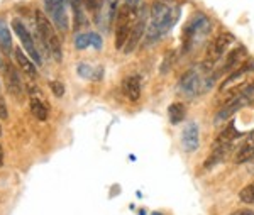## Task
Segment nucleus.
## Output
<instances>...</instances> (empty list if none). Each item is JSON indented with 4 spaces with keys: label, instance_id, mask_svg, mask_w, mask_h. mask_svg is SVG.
<instances>
[{
    "label": "nucleus",
    "instance_id": "f257e3e1",
    "mask_svg": "<svg viewBox=\"0 0 254 215\" xmlns=\"http://www.w3.org/2000/svg\"><path fill=\"white\" fill-rule=\"evenodd\" d=\"M212 29H214L212 19L203 12H195L183 29V53H188L195 46H198L210 34Z\"/></svg>",
    "mask_w": 254,
    "mask_h": 215
},
{
    "label": "nucleus",
    "instance_id": "f03ea898",
    "mask_svg": "<svg viewBox=\"0 0 254 215\" xmlns=\"http://www.w3.org/2000/svg\"><path fill=\"white\" fill-rule=\"evenodd\" d=\"M36 29H38V34H39L41 41H43V44L48 48V51L51 53V56L60 63V61L63 60L61 41L58 38V34H56L55 27H53L51 22H49V19L39 10L36 12Z\"/></svg>",
    "mask_w": 254,
    "mask_h": 215
},
{
    "label": "nucleus",
    "instance_id": "7ed1b4c3",
    "mask_svg": "<svg viewBox=\"0 0 254 215\" xmlns=\"http://www.w3.org/2000/svg\"><path fill=\"white\" fill-rule=\"evenodd\" d=\"M254 102V83H248L246 88L241 92H237L234 97H231L229 100L224 102V105L219 109V112L215 114V124H220L224 121H229L236 112H239L243 107L249 105Z\"/></svg>",
    "mask_w": 254,
    "mask_h": 215
},
{
    "label": "nucleus",
    "instance_id": "20e7f679",
    "mask_svg": "<svg viewBox=\"0 0 254 215\" xmlns=\"http://www.w3.org/2000/svg\"><path fill=\"white\" fill-rule=\"evenodd\" d=\"M180 15H182V9H180L178 5H173L170 9V12H168L166 15H163L161 19L151 20L149 26H147V29H146L147 44L156 43L159 38H163V36L166 34V32H170V29L178 22Z\"/></svg>",
    "mask_w": 254,
    "mask_h": 215
},
{
    "label": "nucleus",
    "instance_id": "39448f33",
    "mask_svg": "<svg viewBox=\"0 0 254 215\" xmlns=\"http://www.w3.org/2000/svg\"><path fill=\"white\" fill-rule=\"evenodd\" d=\"M234 41L236 38L231 32H220V34L210 43V46L207 48V56H205V61L202 63V72H208V70L214 68V65L224 56V53L227 51V48L231 46Z\"/></svg>",
    "mask_w": 254,
    "mask_h": 215
},
{
    "label": "nucleus",
    "instance_id": "423d86ee",
    "mask_svg": "<svg viewBox=\"0 0 254 215\" xmlns=\"http://www.w3.org/2000/svg\"><path fill=\"white\" fill-rule=\"evenodd\" d=\"M239 136L241 134L237 132L236 126L231 122L222 132H220L219 136H217V139L214 141V143H212V147H210V149H212V158L207 159L205 168H208L210 164H214L215 161H219L220 158H222L225 152L229 151V147L232 146V143H234V141L239 138Z\"/></svg>",
    "mask_w": 254,
    "mask_h": 215
},
{
    "label": "nucleus",
    "instance_id": "0eeeda50",
    "mask_svg": "<svg viewBox=\"0 0 254 215\" xmlns=\"http://www.w3.org/2000/svg\"><path fill=\"white\" fill-rule=\"evenodd\" d=\"M180 92L185 93L187 97L193 98L200 92L207 90V78L202 76V70L191 68L187 73H183V76L180 78Z\"/></svg>",
    "mask_w": 254,
    "mask_h": 215
},
{
    "label": "nucleus",
    "instance_id": "6e6552de",
    "mask_svg": "<svg viewBox=\"0 0 254 215\" xmlns=\"http://www.w3.org/2000/svg\"><path fill=\"white\" fill-rule=\"evenodd\" d=\"M48 14L51 15V20L55 27L60 31H68L69 29V19H68V0H44Z\"/></svg>",
    "mask_w": 254,
    "mask_h": 215
},
{
    "label": "nucleus",
    "instance_id": "1a4fd4ad",
    "mask_svg": "<svg viewBox=\"0 0 254 215\" xmlns=\"http://www.w3.org/2000/svg\"><path fill=\"white\" fill-rule=\"evenodd\" d=\"M12 27H14L15 34L19 36L20 43H22L24 49L27 51V55H29L38 65H41V55H39L38 49H36V44H34V39H32L31 32L27 31V27L22 24V20H20V19H14V20H12Z\"/></svg>",
    "mask_w": 254,
    "mask_h": 215
},
{
    "label": "nucleus",
    "instance_id": "9d476101",
    "mask_svg": "<svg viewBox=\"0 0 254 215\" xmlns=\"http://www.w3.org/2000/svg\"><path fill=\"white\" fill-rule=\"evenodd\" d=\"M117 10H119V2L117 0H107L104 3L100 10L95 12V22L97 26L102 29V31L107 32L110 27H112L114 20L117 17Z\"/></svg>",
    "mask_w": 254,
    "mask_h": 215
},
{
    "label": "nucleus",
    "instance_id": "9b49d317",
    "mask_svg": "<svg viewBox=\"0 0 254 215\" xmlns=\"http://www.w3.org/2000/svg\"><path fill=\"white\" fill-rule=\"evenodd\" d=\"M3 78H5L7 92L12 95L15 102H20L24 98V85L20 81L17 72L12 65H3Z\"/></svg>",
    "mask_w": 254,
    "mask_h": 215
},
{
    "label": "nucleus",
    "instance_id": "f8f14e48",
    "mask_svg": "<svg viewBox=\"0 0 254 215\" xmlns=\"http://www.w3.org/2000/svg\"><path fill=\"white\" fill-rule=\"evenodd\" d=\"M146 17L144 15H139L137 20L134 22L132 29H130V34H129V39H127L126 46H124V55H132L136 51V48L139 46V43L142 41V36L146 32Z\"/></svg>",
    "mask_w": 254,
    "mask_h": 215
},
{
    "label": "nucleus",
    "instance_id": "ddd939ff",
    "mask_svg": "<svg viewBox=\"0 0 254 215\" xmlns=\"http://www.w3.org/2000/svg\"><path fill=\"white\" fill-rule=\"evenodd\" d=\"M200 146V129L196 122L187 124L182 132V147L185 152H195Z\"/></svg>",
    "mask_w": 254,
    "mask_h": 215
},
{
    "label": "nucleus",
    "instance_id": "4468645a",
    "mask_svg": "<svg viewBox=\"0 0 254 215\" xmlns=\"http://www.w3.org/2000/svg\"><path fill=\"white\" fill-rule=\"evenodd\" d=\"M122 90H124V95L130 102H137L141 98V78L137 75H130L124 78Z\"/></svg>",
    "mask_w": 254,
    "mask_h": 215
},
{
    "label": "nucleus",
    "instance_id": "2eb2a0df",
    "mask_svg": "<svg viewBox=\"0 0 254 215\" xmlns=\"http://www.w3.org/2000/svg\"><path fill=\"white\" fill-rule=\"evenodd\" d=\"M251 72H254V61L248 60L243 66H239L237 70H234V72L229 73L227 78H225V80L222 81V85H220V90H225L227 86L234 85L236 81H239L244 75H248V73H251Z\"/></svg>",
    "mask_w": 254,
    "mask_h": 215
},
{
    "label": "nucleus",
    "instance_id": "dca6fc26",
    "mask_svg": "<svg viewBox=\"0 0 254 215\" xmlns=\"http://www.w3.org/2000/svg\"><path fill=\"white\" fill-rule=\"evenodd\" d=\"M253 158H254V134H251L243 144H241L234 161L237 164H241V163H248V161H251Z\"/></svg>",
    "mask_w": 254,
    "mask_h": 215
},
{
    "label": "nucleus",
    "instance_id": "f3484780",
    "mask_svg": "<svg viewBox=\"0 0 254 215\" xmlns=\"http://www.w3.org/2000/svg\"><path fill=\"white\" fill-rule=\"evenodd\" d=\"M244 55H246V51H244L243 48H236L234 51L229 53L227 60H225V63L222 65V70H220V72H217L215 76H219L220 73H231V72H234V68H236L237 65H239V61L243 60Z\"/></svg>",
    "mask_w": 254,
    "mask_h": 215
},
{
    "label": "nucleus",
    "instance_id": "a211bd4d",
    "mask_svg": "<svg viewBox=\"0 0 254 215\" xmlns=\"http://www.w3.org/2000/svg\"><path fill=\"white\" fill-rule=\"evenodd\" d=\"M187 115V109L182 102H175L168 107V117H170V124L171 126H178L180 122L185 121Z\"/></svg>",
    "mask_w": 254,
    "mask_h": 215
},
{
    "label": "nucleus",
    "instance_id": "6ab92c4d",
    "mask_svg": "<svg viewBox=\"0 0 254 215\" xmlns=\"http://www.w3.org/2000/svg\"><path fill=\"white\" fill-rule=\"evenodd\" d=\"M29 105H31V112L38 121H46L48 119V109L44 105V102L41 100V97L38 95H31L29 97Z\"/></svg>",
    "mask_w": 254,
    "mask_h": 215
},
{
    "label": "nucleus",
    "instance_id": "aec40b11",
    "mask_svg": "<svg viewBox=\"0 0 254 215\" xmlns=\"http://www.w3.org/2000/svg\"><path fill=\"white\" fill-rule=\"evenodd\" d=\"M15 60H17L19 66L24 70V72L27 73V75L32 76V78L38 76V70H36L34 63H32V61L29 60V58H27L26 55H24V51H22V49H20V48L15 49Z\"/></svg>",
    "mask_w": 254,
    "mask_h": 215
},
{
    "label": "nucleus",
    "instance_id": "412c9836",
    "mask_svg": "<svg viewBox=\"0 0 254 215\" xmlns=\"http://www.w3.org/2000/svg\"><path fill=\"white\" fill-rule=\"evenodd\" d=\"M173 2H165V0H154L153 5H151V20L154 19H161L163 15H166L170 9L173 7Z\"/></svg>",
    "mask_w": 254,
    "mask_h": 215
},
{
    "label": "nucleus",
    "instance_id": "4be33fe9",
    "mask_svg": "<svg viewBox=\"0 0 254 215\" xmlns=\"http://www.w3.org/2000/svg\"><path fill=\"white\" fill-rule=\"evenodd\" d=\"M76 73L81 76V78H87V80H100L102 78V68H93L87 63H80L76 66Z\"/></svg>",
    "mask_w": 254,
    "mask_h": 215
},
{
    "label": "nucleus",
    "instance_id": "5701e85b",
    "mask_svg": "<svg viewBox=\"0 0 254 215\" xmlns=\"http://www.w3.org/2000/svg\"><path fill=\"white\" fill-rule=\"evenodd\" d=\"M69 5H71V10L75 14V26L76 27H83L87 24V17H85L83 12V3L85 0H68Z\"/></svg>",
    "mask_w": 254,
    "mask_h": 215
},
{
    "label": "nucleus",
    "instance_id": "b1692460",
    "mask_svg": "<svg viewBox=\"0 0 254 215\" xmlns=\"http://www.w3.org/2000/svg\"><path fill=\"white\" fill-rule=\"evenodd\" d=\"M0 48L5 55H9L10 49H12V36H10V31L7 27L5 20L0 19Z\"/></svg>",
    "mask_w": 254,
    "mask_h": 215
},
{
    "label": "nucleus",
    "instance_id": "393cba45",
    "mask_svg": "<svg viewBox=\"0 0 254 215\" xmlns=\"http://www.w3.org/2000/svg\"><path fill=\"white\" fill-rule=\"evenodd\" d=\"M239 198H241V202H244V204H254V181L251 185H248V187H244L241 190Z\"/></svg>",
    "mask_w": 254,
    "mask_h": 215
},
{
    "label": "nucleus",
    "instance_id": "a878e982",
    "mask_svg": "<svg viewBox=\"0 0 254 215\" xmlns=\"http://www.w3.org/2000/svg\"><path fill=\"white\" fill-rule=\"evenodd\" d=\"M173 61H175V53L173 51H168L166 55H165V61H163L159 73H161V75H166V73L170 72L171 66H173Z\"/></svg>",
    "mask_w": 254,
    "mask_h": 215
},
{
    "label": "nucleus",
    "instance_id": "bb28decb",
    "mask_svg": "<svg viewBox=\"0 0 254 215\" xmlns=\"http://www.w3.org/2000/svg\"><path fill=\"white\" fill-rule=\"evenodd\" d=\"M90 32H83V34H78L75 39V48L76 49H85L90 46Z\"/></svg>",
    "mask_w": 254,
    "mask_h": 215
},
{
    "label": "nucleus",
    "instance_id": "cd10ccee",
    "mask_svg": "<svg viewBox=\"0 0 254 215\" xmlns=\"http://www.w3.org/2000/svg\"><path fill=\"white\" fill-rule=\"evenodd\" d=\"M49 88H51V92L55 97H58L61 98L64 95V85L61 83L60 80H53V81H49Z\"/></svg>",
    "mask_w": 254,
    "mask_h": 215
},
{
    "label": "nucleus",
    "instance_id": "c85d7f7f",
    "mask_svg": "<svg viewBox=\"0 0 254 215\" xmlns=\"http://www.w3.org/2000/svg\"><path fill=\"white\" fill-rule=\"evenodd\" d=\"M107 2V0H85V5H87L88 10L92 12H98L104 7V3Z\"/></svg>",
    "mask_w": 254,
    "mask_h": 215
},
{
    "label": "nucleus",
    "instance_id": "c756f323",
    "mask_svg": "<svg viewBox=\"0 0 254 215\" xmlns=\"http://www.w3.org/2000/svg\"><path fill=\"white\" fill-rule=\"evenodd\" d=\"M7 117H9L7 105H5V102H3V97L0 95V119H2V121H7Z\"/></svg>",
    "mask_w": 254,
    "mask_h": 215
},
{
    "label": "nucleus",
    "instance_id": "7c9ffc66",
    "mask_svg": "<svg viewBox=\"0 0 254 215\" xmlns=\"http://www.w3.org/2000/svg\"><path fill=\"white\" fill-rule=\"evenodd\" d=\"M90 43H92L97 49L102 48V38L97 34V32H90Z\"/></svg>",
    "mask_w": 254,
    "mask_h": 215
},
{
    "label": "nucleus",
    "instance_id": "2f4dec72",
    "mask_svg": "<svg viewBox=\"0 0 254 215\" xmlns=\"http://www.w3.org/2000/svg\"><path fill=\"white\" fill-rule=\"evenodd\" d=\"M231 215H254V212H253V210L243 209V210H236V212H232Z\"/></svg>",
    "mask_w": 254,
    "mask_h": 215
},
{
    "label": "nucleus",
    "instance_id": "473e14b6",
    "mask_svg": "<svg viewBox=\"0 0 254 215\" xmlns=\"http://www.w3.org/2000/svg\"><path fill=\"white\" fill-rule=\"evenodd\" d=\"M126 3H127V5H130V7H137L139 3H141V0H126Z\"/></svg>",
    "mask_w": 254,
    "mask_h": 215
},
{
    "label": "nucleus",
    "instance_id": "72a5a7b5",
    "mask_svg": "<svg viewBox=\"0 0 254 215\" xmlns=\"http://www.w3.org/2000/svg\"><path fill=\"white\" fill-rule=\"evenodd\" d=\"M3 164V151H2V146H0V168Z\"/></svg>",
    "mask_w": 254,
    "mask_h": 215
},
{
    "label": "nucleus",
    "instance_id": "f704fd0d",
    "mask_svg": "<svg viewBox=\"0 0 254 215\" xmlns=\"http://www.w3.org/2000/svg\"><path fill=\"white\" fill-rule=\"evenodd\" d=\"M0 136H2V127H0Z\"/></svg>",
    "mask_w": 254,
    "mask_h": 215
},
{
    "label": "nucleus",
    "instance_id": "c9c22d12",
    "mask_svg": "<svg viewBox=\"0 0 254 215\" xmlns=\"http://www.w3.org/2000/svg\"><path fill=\"white\" fill-rule=\"evenodd\" d=\"M154 215H161V214H154Z\"/></svg>",
    "mask_w": 254,
    "mask_h": 215
},
{
    "label": "nucleus",
    "instance_id": "e433bc0d",
    "mask_svg": "<svg viewBox=\"0 0 254 215\" xmlns=\"http://www.w3.org/2000/svg\"><path fill=\"white\" fill-rule=\"evenodd\" d=\"M0 65H2V60H0Z\"/></svg>",
    "mask_w": 254,
    "mask_h": 215
}]
</instances>
